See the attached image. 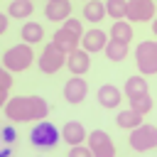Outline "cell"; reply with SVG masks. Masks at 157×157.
Returning a JSON list of instances; mask_svg holds the SVG:
<instances>
[{"label":"cell","instance_id":"1","mask_svg":"<svg viewBox=\"0 0 157 157\" xmlns=\"http://www.w3.org/2000/svg\"><path fill=\"white\" fill-rule=\"evenodd\" d=\"M49 113V103L39 96H15L5 103V118L12 123H29V120H44Z\"/></svg>","mask_w":157,"mask_h":157},{"label":"cell","instance_id":"2","mask_svg":"<svg viewBox=\"0 0 157 157\" xmlns=\"http://www.w3.org/2000/svg\"><path fill=\"white\" fill-rule=\"evenodd\" d=\"M32 61H34V52L29 44H15L2 54V69L7 71H25L32 66Z\"/></svg>","mask_w":157,"mask_h":157},{"label":"cell","instance_id":"3","mask_svg":"<svg viewBox=\"0 0 157 157\" xmlns=\"http://www.w3.org/2000/svg\"><path fill=\"white\" fill-rule=\"evenodd\" d=\"M135 61H137V71L142 76L157 74V44L152 39L140 42L137 49H135Z\"/></svg>","mask_w":157,"mask_h":157},{"label":"cell","instance_id":"4","mask_svg":"<svg viewBox=\"0 0 157 157\" xmlns=\"http://www.w3.org/2000/svg\"><path fill=\"white\" fill-rule=\"evenodd\" d=\"M130 147L137 150V152H150L157 147V128L155 125H137L130 130V137H128Z\"/></svg>","mask_w":157,"mask_h":157},{"label":"cell","instance_id":"5","mask_svg":"<svg viewBox=\"0 0 157 157\" xmlns=\"http://www.w3.org/2000/svg\"><path fill=\"white\" fill-rule=\"evenodd\" d=\"M86 140H88V150H91L93 157H115V145H113V140L105 130L96 128L86 135Z\"/></svg>","mask_w":157,"mask_h":157},{"label":"cell","instance_id":"6","mask_svg":"<svg viewBox=\"0 0 157 157\" xmlns=\"http://www.w3.org/2000/svg\"><path fill=\"white\" fill-rule=\"evenodd\" d=\"M155 17L152 0H128L125 2V22H150Z\"/></svg>","mask_w":157,"mask_h":157},{"label":"cell","instance_id":"7","mask_svg":"<svg viewBox=\"0 0 157 157\" xmlns=\"http://www.w3.org/2000/svg\"><path fill=\"white\" fill-rule=\"evenodd\" d=\"M37 64H39V71H44V74H56L64 64H66V56L49 42L44 49H42V54H39V59H37Z\"/></svg>","mask_w":157,"mask_h":157},{"label":"cell","instance_id":"8","mask_svg":"<svg viewBox=\"0 0 157 157\" xmlns=\"http://www.w3.org/2000/svg\"><path fill=\"white\" fill-rule=\"evenodd\" d=\"M29 137H32V145H39V147H54V145L59 142L56 128H54L52 123H47V120H39V125L32 128Z\"/></svg>","mask_w":157,"mask_h":157},{"label":"cell","instance_id":"9","mask_svg":"<svg viewBox=\"0 0 157 157\" xmlns=\"http://www.w3.org/2000/svg\"><path fill=\"white\" fill-rule=\"evenodd\" d=\"M86 93H88V83L81 78V76H74V78H69L66 81V86H64V98L69 101V103H81L83 98H86Z\"/></svg>","mask_w":157,"mask_h":157},{"label":"cell","instance_id":"10","mask_svg":"<svg viewBox=\"0 0 157 157\" xmlns=\"http://www.w3.org/2000/svg\"><path fill=\"white\" fill-rule=\"evenodd\" d=\"M44 15H47V20H52V22L69 20V17H71V2H69V0H49V2L44 5Z\"/></svg>","mask_w":157,"mask_h":157},{"label":"cell","instance_id":"11","mask_svg":"<svg viewBox=\"0 0 157 157\" xmlns=\"http://www.w3.org/2000/svg\"><path fill=\"white\" fill-rule=\"evenodd\" d=\"M74 76H83L86 71H88V66H91V59H88V54L83 52V49H76V52H71L69 56H66V64H64Z\"/></svg>","mask_w":157,"mask_h":157},{"label":"cell","instance_id":"12","mask_svg":"<svg viewBox=\"0 0 157 157\" xmlns=\"http://www.w3.org/2000/svg\"><path fill=\"white\" fill-rule=\"evenodd\" d=\"M86 128L78 123V120H69L64 128H61V140L64 142H69L71 147L74 145H83V140H86Z\"/></svg>","mask_w":157,"mask_h":157},{"label":"cell","instance_id":"13","mask_svg":"<svg viewBox=\"0 0 157 157\" xmlns=\"http://www.w3.org/2000/svg\"><path fill=\"white\" fill-rule=\"evenodd\" d=\"M52 44H54V47H56V49H59L64 56H69L71 52H76V49H78V39H76L74 34H69L66 29H61V27L54 32V37H52Z\"/></svg>","mask_w":157,"mask_h":157},{"label":"cell","instance_id":"14","mask_svg":"<svg viewBox=\"0 0 157 157\" xmlns=\"http://www.w3.org/2000/svg\"><path fill=\"white\" fill-rule=\"evenodd\" d=\"M96 98H98V103H101L103 108H118V105H120V101H123V91H120L118 86L105 83V86H101V88H98Z\"/></svg>","mask_w":157,"mask_h":157},{"label":"cell","instance_id":"15","mask_svg":"<svg viewBox=\"0 0 157 157\" xmlns=\"http://www.w3.org/2000/svg\"><path fill=\"white\" fill-rule=\"evenodd\" d=\"M105 42H108V37H105V32H101V29H88V32H83V37H81V47H83L86 54L101 52V49L105 47Z\"/></svg>","mask_w":157,"mask_h":157},{"label":"cell","instance_id":"16","mask_svg":"<svg viewBox=\"0 0 157 157\" xmlns=\"http://www.w3.org/2000/svg\"><path fill=\"white\" fill-rule=\"evenodd\" d=\"M123 93H125L128 101H132V98H142V96H150V91H147V81H145L142 76H130V78L125 81Z\"/></svg>","mask_w":157,"mask_h":157},{"label":"cell","instance_id":"17","mask_svg":"<svg viewBox=\"0 0 157 157\" xmlns=\"http://www.w3.org/2000/svg\"><path fill=\"white\" fill-rule=\"evenodd\" d=\"M20 34H22L25 44H29V47H32V44H37V42L44 37V27H42L39 22H25Z\"/></svg>","mask_w":157,"mask_h":157},{"label":"cell","instance_id":"18","mask_svg":"<svg viewBox=\"0 0 157 157\" xmlns=\"http://www.w3.org/2000/svg\"><path fill=\"white\" fill-rule=\"evenodd\" d=\"M103 52H105V56H108L110 61H123V59L128 56V44H123V42H118V39H108L105 47H103Z\"/></svg>","mask_w":157,"mask_h":157},{"label":"cell","instance_id":"19","mask_svg":"<svg viewBox=\"0 0 157 157\" xmlns=\"http://www.w3.org/2000/svg\"><path fill=\"white\" fill-rule=\"evenodd\" d=\"M115 123H118V128H125V130H132V128H137V125H142V115H140V113H135L132 108H128V110H120V113H118V118H115Z\"/></svg>","mask_w":157,"mask_h":157},{"label":"cell","instance_id":"20","mask_svg":"<svg viewBox=\"0 0 157 157\" xmlns=\"http://www.w3.org/2000/svg\"><path fill=\"white\" fill-rule=\"evenodd\" d=\"M110 39H118V42H123V44H130V39H132V25H128L125 20L113 22V27H110Z\"/></svg>","mask_w":157,"mask_h":157},{"label":"cell","instance_id":"21","mask_svg":"<svg viewBox=\"0 0 157 157\" xmlns=\"http://www.w3.org/2000/svg\"><path fill=\"white\" fill-rule=\"evenodd\" d=\"M32 10H34V5L29 0H12L10 7H7V15L10 17H17V20H25V17L32 15Z\"/></svg>","mask_w":157,"mask_h":157},{"label":"cell","instance_id":"22","mask_svg":"<svg viewBox=\"0 0 157 157\" xmlns=\"http://www.w3.org/2000/svg\"><path fill=\"white\" fill-rule=\"evenodd\" d=\"M83 17H86L88 22H101V20L105 17V7H103V2H98V0L86 2V5H83Z\"/></svg>","mask_w":157,"mask_h":157},{"label":"cell","instance_id":"23","mask_svg":"<svg viewBox=\"0 0 157 157\" xmlns=\"http://www.w3.org/2000/svg\"><path fill=\"white\" fill-rule=\"evenodd\" d=\"M103 7H105V15H110L115 22L125 20V0H108Z\"/></svg>","mask_w":157,"mask_h":157},{"label":"cell","instance_id":"24","mask_svg":"<svg viewBox=\"0 0 157 157\" xmlns=\"http://www.w3.org/2000/svg\"><path fill=\"white\" fill-rule=\"evenodd\" d=\"M130 108H132L135 113H140V115H147V113L152 110V98H150V96L132 98V101H130Z\"/></svg>","mask_w":157,"mask_h":157},{"label":"cell","instance_id":"25","mask_svg":"<svg viewBox=\"0 0 157 157\" xmlns=\"http://www.w3.org/2000/svg\"><path fill=\"white\" fill-rule=\"evenodd\" d=\"M61 29H66V32H69V34H74L76 39H81V37H83V32H86V29H83V25H81V20H74V17L64 20V27H61Z\"/></svg>","mask_w":157,"mask_h":157},{"label":"cell","instance_id":"26","mask_svg":"<svg viewBox=\"0 0 157 157\" xmlns=\"http://www.w3.org/2000/svg\"><path fill=\"white\" fill-rule=\"evenodd\" d=\"M69 157H93V155H91L88 147H83V145H74V147L69 150Z\"/></svg>","mask_w":157,"mask_h":157},{"label":"cell","instance_id":"27","mask_svg":"<svg viewBox=\"0 0 157 157\" xmlns=\"http://www.w3.org/2000/svg\"><path fill=\"white\" fill-rule=\"evenodd\" d=\"M10 86H12V74L0 66V88H10Z\"/></svg>","mask_w":157,"mask_h":157},{"label":"cell","instance_id":"28","mask_svg":"<svg viewBox=\"0 0 157 157\" xmlns=\"http://www.w3.org/2000/svg\"><path fill=\"white\" fill-rule=\"evenodd\" d=\"M7 88H0V108H5V103H7Z\"/></svg>","mask_w":157,"mask_h":157},{"label":"cell","instance_id":"29","mask_svg":"<svg viewBox=\"0 0 157 157\" xmlns=\"http://www.w3.org/2000/svg\"><path fill=\"white\" fill-rule=\"evenodd\" d=\"M5 29H7V15H5V12H0V34H2Z\"/></svg>","mask_w":157,"mask_h":157}]
</instances>
